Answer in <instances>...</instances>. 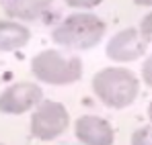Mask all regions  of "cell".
Instances as JSON below:
<instances>
[{
  "instance_id": "6da1fadb",
  "label": "cell",
  "mask_w": 152,
  "mask_h": 145,
  "mask_svg": "<svg viewBox=\"0 0 152 145\" xmlns=\"http://www.w3.org/2000/svg\"><path fill=\"white\" fill-rule=\"evenodd\" d=\"M93 92L109 108H127L140 94L138 76L126 68H103L93 76Z\"/></svg>"
},
{
  "instance_id": "7a4b0ae2",
  "label": "cell",
  "mask_w": 152,
  "mask_h": 145,
  "mask_svg": "<svg viewBox=\"0 0 152 145\" xmlns=\"http://www.w3.org/2000/svg\"><path fill=\"white\" fill-rule=\"evenodd\" d=\"M105 31H107V25L101 17L93 12H74L56 25L51 39L66 49L84 51L95 47L105 37Z\"/></svg>"
},
{
  "instance_id": "3957f363",
  "label": "cell",
  "mask_w": 152,
  "mask_h": 145,
  "mask_svg": "<svg viewBox=\"0 0 152 145\" xmlns=\"http://www.w3.org/2000/svg\"><path fill=\"white\" fill-rule=\"evenodd\" d=\"M33 76L51 86H68L82 78V59L78 55H64L58 49H45L31 59Z\"/></svg>"
},
{
  "instance_id": "277c9868",
  "label": "cell",
  "mask_w": 152,
  "mask_h": 145,
  "mask_svg": "<svg viewBox=\"0 0 152 145\" xmlns=\"http://www.w3.org/2000/svg\"><path fill=\"white\" fill-rule=\"evenodd\" d=\"M70 125L68 108L56 100H41L29 121V131L39 141H53L58 139Z\"/></svg>"
},
{
  "instance_id": "5b68a950",
  "label": "cell",
  "mask_w": 152,
  "mask_h": 145,
  "mask_svg": "<svg viewBox=\"0 0 152 145\" xmlns=\"http://www.w3.org/2000/svg\"><path fill=\"white\" fill-rule=\"evenodd\" d=\"M43 100V90L35 82H17L0 92L2 115H23L33 110Z\"/></svg>"
},
{
  "instance_id": "8992f818",
  "label": "cell",
  "mask_w": 152,
  "mask_h": 145,
  "mask_svg": "<svg viewBox=\"0 0 152 145\" xmlns=\"http://www.w3.org/2000/svg\"><path fill=\"white\" fill-rule=\"evenodd\" d=\"M146 47H148V43L142 39L140 31L134 29V27H127V29L117 31L107 41L105 53H107L109 59H113L117 63H127V61L140 59L146 53Z\"/></svg>"
},
{
  "instance_id": "52a82bcc",
  "label": "cell",
  "mask_w": 152,
  "mask_h": 145,
  "mask_svg": "<svg viewBox=\"0 0 152 145\" xmlns=\"http://www.w3.org/2000/svg\"><path fill=\"white\" fill-rule=\"evenodd\" d=\"M74 135L82 145H113L115 131L111 123L97 115H82L74 123Z\"/></svg>"
},
{
  "instance_id": "ba28073f",
  "label": "cell",
  "mask_w": 152,
  "mask_h": 145,
  "mask_svg": "<svg viewBox=\"0 0 152 145\" xmlns=\"http://www.w3.org/2000/svg\"><path fill=\"white\" fill-rule=\"evenodd\" d=\"M53 0H4L6 17L19 21H37L51 8Z\"/></svg>"
},
{
  "instance_id": "9c48e42d",
  "label": "cell",
  "mask_w": 152,
  "mask_h": 145,
  "mask_svg": "<svg viewBox=\"0 0 152 145\" xmlns=\"http://www.w3.org/2000/svg\"><path fill=\"white\" fill-rule=\"evenodd\" d=\"M31 39L29 27L17 21H0V51H17L25 47Z\"/></svg>"
},
{
  "instance_id": "30bf717a",
  "label": "cell",
  "mask_w": 152,
  "mask_h": 145,
  "mask_svg": "<svg viewBox=\"0 0 152 145\" xmlns=\"http://www.w3.org/2000/svg\"><path fill=\"white\" fill-rule=\"evenodd\" d=\"M129 145H152V125H144L132 133Z\"/></svg>"
},
{
  "instance_id": "8fae6325",
  "label": "cell",
  "mask_w": 152,
  "mask_h": 145,
  "mask_svg": "<svg viewBox=\"0 0 152 145\" xmlns=\"http://www.w3.org/2000/svg\"><path fill=\"white\" fill-rule=\"evenodd\" d=\"M138 31H140L142 39H144L146 43H152V10L148 12V14H144V19L140 21Z\"/></svg>"
},
{
  "instance_id": "7c38bea8",
  "label": "cell",
  "mask_w": 152,
  "mask_h": 145,
  "mask_svg": "<svg viewBox=\"0 0 152 145\" xmlns=\"http://www.w3.org/2000/svg\"><path fill=\"white\" fill-rule=\"evenodd\" d=\"M142 80H144V84L152 88V53L144 59V63H142Z\"/></svg>"
},
{
  "instance_id": "4fadbf2b",
  "label": "cell",
  "mask_w": 152,
  "mask_h": 145,
  "mask_svg": "<svg viewBox=\"0 0 152 145\" xmlns=\"http://www.w3.org/2000/svg\"><path fill=\"white\" fill-rule=\"evenodd\" d=\"M68 6H72V8H95V6H99L101 4V0H64Z\"/></svg>"
},
{
  "instance_id": "5bb4252c",
  "label": "cell",
  "mask_w": 152,
  "mask_h": 145,
  "mask_svg": "<svg viewBox=\"0 0 152 145\" xmlns=\"http://www.w3.org/2000/svg\"><path fill=\"white\" fill-rule=\"evenodd\" d=\"M134 4H138V6H152V0H134Z\"/></svg>"
},
{
  "instance_id": "9a60e30c",
  "label": "cell",
  "mask_w": 152,
  "mask_h": 145,
  "mask_svg": "<svg viewBox=\"0 0 152 145\" xmlns=\"http://www.w3.org/2000/svg\"><path fill=\"white\" fill-rule=\"evenodd\" d=\"M148 119L152 121V100H150V104H148Z\"/></svg>"
},
{
  "instance_id": "2e32d148",
  "label": "cell",
  "mask_w": 152,
  "mask_h": 145,
  "mask_svg": "<svg viewBox=\"0 0 152 145\" xmlns=\"http://www.w3.org/2000/svg\"><path fill=\"white\" fill-rule=\"evenodd\" d=\"M0 145H2V143H0Z\"/></svg>"
}]
</instances>
